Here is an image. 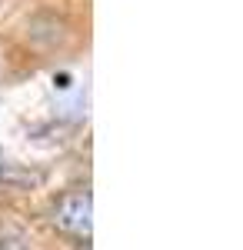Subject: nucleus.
Wrapping results in <instances>:
<instances>
[{"label":"nucleus","instance_id":"3","mask_svg":"<svg viewBox=\"0 0 243 250\" xmlns=\"http://www.w3.org/2000/svg\"><path fill=\"white\" fill-rule=\"evenodd\" d=\"M0 180H10V164L0 160Z\"/></svg>","mask_w":243,"mask_h":250},{"label":"nucleus","instance_id":"1","mask_svg":"<svg viewBox=\"0 0 243 250\" xmlns=\"http://www.w3.org/2000/svg\"><path fill=\"white\" fill-rule=\"evenodd\" d=\"M54 227L63 233H70V237H80V240H87L90 230H94V200H90V193L87 190H70L63 193L60 200H57L54 207Z\"/></svg>","mask_w":243,"mask_h":250},{"label":"nucleus","instance_id":"2","mask_svg":"<svg viewBox=\"0 0 243 250\" xmlns=\"http://www.w3.org/2000/svg\"><path fill=\"white\" fill-rule=\"evenodd\" d=\"M0 250H27V244L14 227H3L0 230Z\"/></svg>","mask_w":243,"mask_h":250}]
</instances>
